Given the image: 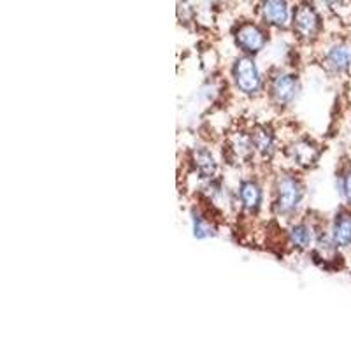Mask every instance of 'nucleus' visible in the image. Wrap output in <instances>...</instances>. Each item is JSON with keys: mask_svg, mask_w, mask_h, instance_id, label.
<instances>
[{"mask_svg": "<svg viewBox=\"0 0 351 351\" xmlns=\"http://www.w3.org/2000/svg\"><path fill=\"white\" fill-rule=\"evenodd\" d=\"M304 190L302 184L293 176H283L278 183V199H276V209L283 216H290L299 208L302 200Z\"/></svg>", "mask_w": 351, "mask_h": 351, "instance_id": "f257e3e1", "label": "nucleus"}, {"mask_svg": "<svg viewBox=\"0 0 351 351\" xmlns=\"http://www.w3.org/2000/svg\"><path fill=\"white\" fill-rule=\"evenodd\" d=\"M234 81H236V86L246 95H255L262 88V77H260L258 69H256L255 62L247 56L239 58L234 65Z\"/></svg>", "mask_w": 351, "mask_h": 351, "instance_id": "f03ea898", "label": "nucleus"}, {"mask_svg": "<svg viewBox=\"0 0 351 351\" xmlns=\"http://www.w3.org/2000/svg\"><path fill=\"white\" fill-rule=\"evenodd\" d=\"M293 30L302 39H315L319 32V16L311 4H300L293 12Z\"/></svg>", "mask_w": 351, "mask_h": 351, "instance_id": "7ed1b4c3", "label": "nucleus"}, {"mask_svg": "<svg viewBox=\"0 0 351 351\" xmlns=\"http://www.w3.org/2000/svg\"><path fill=\"white\" fill-rule=\"evenodd\" d=\"M297 92H299V81H297V76H291V74H278L276 77H272L271 97L274 99L276 104H290L291 100L295 99Z\"/></svg>", "mask_w": 351, "mask_h": 351, "instance_id": "20e7f679", "label": "nucleus"}, {"mask_svg": "<svg viewBox=\"0 0 351 351\" xmlns=\"http://www.w3.org/2000/svg\"><path fill=\"white\" fill-rule=\"evenodd\" d=\"M236 44L247 55H255V53L262 51L265 46V34L256 25L246 23L237 30Z\"/></svg>", "mask_w": 351, "mask_h": 351, "instance_id": "39448f33", "label": "nucleus"}, {"mask_svg": "<svg viewBox=\"0 0 351 351\" xmlns=\"http://www.w3.org/2000/svg\"><path fill=\"white\" fill-rule=\"evenodd\" d=\"M262 14L267 23L285 27L288 23L287 0H262Z\"/></svg>", "mask_w": 351, "mask_h": 351, "instance_id": "423d86ee", "label": "nucleus"}, {"mask_svg": "<svg viewBox=\"0 0 351 351\" xmlns=\"http://www.w3.org/2000/svg\"><path fill=\"white\" fill-rule=\"evenodd\" d=\"M325 65L328 67V71L332 72H346L351 69V49L344 44H337L334 48H330V51L325 56Z\"/></svg>", "mask_w": 351, "mask_h": 351, "instance_id": "0eeeda50", "label": "nucleus"}, {"mask_svg": "<svg viewBox=\"0 0 351 351\" xmlns=\"http://www.w3.org/2000/svg\"><path fill=\"white\" fill-rule=\"evenodd\" d=\"M332 243L339 247L351 246V213L341 211L332 227Z\"/></svg>", "mask_w": 351, "mask_h": 351, "instance_id": "6e6552de", "label": "nucleus"}, {"mask_svg": "<svg viewBox=\"0 0 351 351\" xmlns=\"http://www.w3.org/2000/svg\"><path fill=\"white\" fill-rule=\"evenodd\" d=\"M241 202H243L244 209L250 213H256L262 204V190L255 181H244L239 188Z\"/></svg>", "mask_w": 351, "mask_h": 351, "instance_id": "1a4fd4ad", "label": "nucleus"}, {"mask_svg": "<svg viewBox=\"0 0 351 351\" xmlns=\"http://www.w3.org/2000/svg\"><path fill=\"white\" fill-rule=\"evenodd\" d=\"M291 156L299 165L309 167L318 160V148L309 141H299V143L291 148Z\"/></svg>", "mask_w": 351, "mask_h": 351, "instance_id": "9d476101", "label": "nucleus"}, {"mask_svg": "<svg viewBox=\"0 0 351 351\" xmlns=\"http://www.w3.org/2000/svg\"><path fill=\"white\" fill-rule=\"evenodd\" d=\"M252 143L253 148L262 153L263 156H271L272 152H274V137H272L271 132L262 127H258L253 132Z\"/></svg>", "mask_w": 351, "mask_h": 351, "instance_id": "9b49d317", "label": "nucleus"}, {"mask_svg": "<svg viewBox=\"0 0 351 351\" xmlns=\"http://www.w3.org/2000/svg\"><path fill=\"white\" fill-rule=\"evenodd\" d=\"M290 241L293 246L300 247V250H304V247H309L313 243V230L309 225L306 223H297L291 227L290 230Z\"/></svg>", "mask_w": 351, "mask_h": 351, "instance_id": "f8f14e48", "label": "nucleus"}, {"mask_svg": "<svg viewBox=\"0 0 351 351\" xmlns=\"http://www.w3.org/2000/svg\"><path fill=\"white\" fill-rule=\"evenodd\" d=\"M195 165L200 174H202V178H209L216 171V162L208 149H199L195 153Z\"/></svg>", "mask_w": 351, "mask_h": 351, "instance_id": "ddd939ff", "label": "nucleus"}, {"mask_svg": "<svg viewBox=\"0 0 351 351\" xmlns=\"http://www.w3.org/2000/svg\"><path fill=\"white\" fill-rule=\"evenodd\" d=\"M193 234H195V237H199V239H204V237L213 236L215 230H213L211 225L204 221V218L193 215Z\"/></svg>", "mask_w": 351, "mask_h": 351, "instance_id": "4468645a", "label": "nucleus"}, {"mask_svg": "<svg viewBox=\"0 0 351 351\" xmlns=\"http://www.w3.org/2000/svg\"><path fill=\"white\" fill-rule=\"evenodd\" d=\"M341 192H343L344 199L351 204V169L343 176V180H341Z\"/></svg>", "mask_w": 351, "mask_h": 351, "instance_id": "2eb2a0df", "label": "nucleus"}]
</instances>
